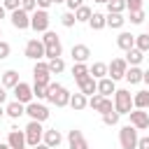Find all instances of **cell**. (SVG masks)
<instances>
[{
  "label": "cell",
  "instance_id": "cell-55",
  "mask_svg": "<svg viewBox=\"0 0 149 149\" xmlns=\"http://www.w3.org/2000/svg\"><path fill=\"white\" fill-rule=\"evenodd\" d=\"M0 37H2V28H0Z\"/></svg>",
  "mask_w": 149,
  "mask_h": 149
},
{
  "label": "cell",
  "instance_id": "cell-19",
  "mask_svg": "<svg viewBox=\"0 0 149 149\" xmlns=\"http://www.w3.org/2000/svg\"><path fill=\"white\" fill-rule=\"evenodd\" d=\"M116 47H119V49H123V51H130V49L135 47V35H130V33L121 30V33H119V37H116Z\"/></svg>",
  "mask_w": 149,
  "mask_h": 149
},
{
  "label": "cell",
  "instance_id": "cell-29",
  "mask_svg": "<svg viewBox=\"0 0 149 149\" xmlns=\"http://www.w3.org/2000/svg\"><path fill=\"white\" fill-rule=\"evenodd\" d=\"M142 58H144V51H140L137 47H133L130 51H126V61H128V65H140Z\"/></svg>",
  "mask_w": 149,
  "mask_h": 149
},
{
  "label": "cell",
  "instance_id": "cell-49",
  "mask_svg": "<svg viewBox=\"0 0 149 149\" xmlns=\"http://www.w3.org/2000/svg\"><path fill=\"white\" fill-rule=\"evenodd\" d=\"M5 14H7V9H5V5H0V21L5 19Z\"/></svg>",
  "mask_w": 149,
  "mask_h": 149
},
{
  "label": "cell",
  "instance_id": "cell-7",
  "mask_svg": "<svg viewBox=\"0 0 149 149\" xmlns=\"http://www.w3.org/2000/svg\"><path fill=\"white\" fill-rule=\"evenodd\" d=\"M33 79H35V84H44V86H49V84H51L49 63H44V61H35V65H33Z\"/></svg>",
  "mask_w": 149,
  "mask_h": 149
},
{
  "label": "cell",
  "instance_id": "cell-6",
  "mask_svg": "<svg viewBox=\"0 0 149 149\" xmlns=\"http://www.w3.org/2000/svg\"><path fill=\"white\" fill-rule=\"evenodd\" d=\"M26 114H28L33 121H47L51 112H49V107H47V105H42L40 100H33V102H28V105H26Z\"/></svg>",
  "mask_w": 149,
  "mask_h": 149
},
{
  "label": "cell",
  "instance_id": "cell-32",
  "mask_svg": "<svg viewBox=\"0 0 149 149\" xmlns=\"http://www.w3.org/2000/svg\"><path fill=\"white\" fill-rule=\"evenodd\" d=\"M123 9H128L126 0H109L107 2V14H123Z\"/></svg>",
  "mask_w": 149,
  "mask_h": 149
},
{
  "label": "cell",
  "instance_id": "cell-15",
  "mask_svg": "<svg viewBox=\"0 0 149 149\" xmlns=\"http://www.w3.org/2000/svg\"><path fill=\"white\" fill-rule=\"evenodd\" d=\"M70 54H72V61L74 63H88V58H91V49L86 44H72Z\"/></svg>",
  "mask_w": 149,
  "mask_h": 149
},
{
  "label": "cell",
  "instance_id": "cell-16",
  "mask_svg": "<svg viewBox=\"0 0 149 149\" xmlns=\"http://www.w3.org/2000/svg\"><path fill=\"white\" fill-rule=\"evenodd\" d=\"M7 144H9L12 149H23V147H26V133L19 130V128H12L9 135H7Z\"/></svg>",
  "mask_w": 149,
  "mask_h": 149
},
{
  "label": "cell",
  "instance_id": "cell-38",
  "mask_svg": "<svg viewBox=\"0 0 149 149\" xmlns=\"http://www.w3.org/2000/svg\"><path fill=\"white\" fill-rule=\"evenodd\" d=\"M61 23H63L65 28H72V26L77 23V16H74V12H65V14L61 16Z\"/></svg>",
  "mask_w": 149,
  "mask_h": 149
},
{
  "label": "cell",
  "instance_id": "cell-10",
  "mask_svg": "<svg viewBox=\"0 0 149 149\" xmlns=\"http://www.w3.org/2000/svg\"><path fill=\"white\" fill-rule=\"evenodd\" d=\"M9 21H12V26L16 30H26V28H30V12H26L23 7H19V9H14L9 14Z\"/></svg>",
  "mask_w": 149,
  "mask_h": 149
},
{
  "label": "cell",
  "instance_id": "cell-52",
  "mask_svg": "<svg viewBox=\"0 0 149 149\" xmlns=\"http://www.w3.org/2000/svg\"><path fill=\"white\" fill-rule=\"evenodd\" d=\"M93 2H100V5H107L109 0H93Z\"/></svg>",
  "mask_w": 149,
  "mask_h": 149
},
{
  "label": "cell",
  "instance_id": "cell-1",
  "mask_svg": "<svg viewBox=\"0 0 149 149\" xmlns=\"http://www.w3.org/2000/svg\"><path fill=\"white\" fill-rule=\"evenodd\" d=\"M70 98H72V93H70L65 86H61V84H56V81H51V84L47 86V100H49L51 105L65 107V105H70Z\"/></svg>",
  "mask_w": 149,
  "mask_h": 149
},
{
  "label": "cell",
  "instance_id": "cell-46",
  "mask_svg": "<svg viewBox=\"0 0 149 149\" xmlns=\"http://www.w3.org/2000/svg\"><path fill=\"white\" fill-rule=\"evenodd\" d=\"M137 149H149V135H147V137H140V140H137Z\"/></svg>",
  "mask_w": 149,
  "mask_h": 149
},
{
  "label": "cell",
  "instance_id": "cell-2",
  "mask_svg": "<svg viewBox=\"0 0 149 149\" xmlns=\"http://www.w3.org/2000/svg\"><path fill=\"white\" fill-rule=\"evenodd\" d=\"M114 109L119 114H130V109H135L130 91H126V88H116L114 91Z\"/></svg>",
  "mask_w": 149,
  "mask_h": 149
},
{
  "label": "cell",
  "instance_id": "cell-14",
  "mask_svg": "<svg viewBox=\"0 0 149 149\" xmlns=\"http://www.w3.org/2000/svg\"><path fill=\"white\" fill-rule=\"evenodd\" d=\"M68 144H70V149H91L88 142H86V137H84V133L77 130V128H72L68 133Z\"/></svg>",
  "mask_w": 149,
  "mask_h": 149
},
{
  "label": "cell",
  "instance_id": "cell-31",
  "mask_svg": "<svg viewBox=\"0 0 149 149\" xmlns=\"http://www.w3.org/2000/svg\"><path fill=\"white\" fill-rule=\"evenodd\" d=\"M123 23H126L123 14H107V26H109V28L121 30V28H123Z\"/></svg>",
  "mask_w": 149,
  "mask_h": 149
},
{
  "label": "cell",
  "instance_id": "cell-12",
  "mask_svg": "<svg viewBox=\"0 0 149 149\" xmlns=\"http://www.w3.org/2000/svg\"><path fill=\"white\" fill-rule=\"evenodd\" d=\"M14 100H19V102H23V105H28V102H33V86L30 84H26V81H19L14 88Z\"/></svg>",
  "mask_w": 149,
  "mask_h": 149
},
{
  "label": "cell",
  "instance_id": "cell-34",
  "mask_svg": "<svg viewBox=\"0 0 149 149\" xmlns=\"http://www.w3.org/2000/svg\"><path fill=\"white\" fill-rule=\"evenodd\" d=\"M42 42H44V47H58V44H61V37H58L54 30H47L44 37H42Z\"/></svg>",
  "mask_w": 149,
  "mask_h": 149
},
{
  "label": "cell",
  "instance_id": "cell-54",
  "mask_svg": "<svg viewBox=\"0 0 149 149\" xmlns=\"http://www.w3.org/2000/svg\"><path fill=\"white\" fill-rule=\"evenodd\" d=\"M2 114H5V109H2V105H0V119H2Z\"/></svg>",
  "mask_w": 149,
  "mask_h": 149
},
{
  "label": "cell",
  "instance_id": "cell-17",
  "mask_svg": "<svg viewBox=\"0 0 149 149\" xmlns=\"http://www.w3.org/2000/svg\"><path fill=\"white\" fill-rule=\"evenodd\" d=\"M77 84H79V91H81L84 95H88V98H91L93 93H98V79H95V77H91V74H88L86 79L77 81Z\"/></svg>",
  "mask_w": 149,
  "mask_h": 149
},
{
  "label": "cell",
  "instance_id": "cell-13",
  "mask_svg": "<svg viewBox=\"0 0 149 149\" xmlns=\"http://www.w3.org/2000/svg\"><path fill=\"white\" fill-rule=\"evenodd\" d=\"M130 126H135L137 130H147L149 128V112L147 109H130Z\"/></svg>",
  "mask_w": 149,
  "mask_h": 149
},
{
  "label": "cell",
  "instance_id": "cell-42",
  "mask_svg": "<svg viewBox=\"0 0 149 149\" xmlns=\"http://www.w3.org/2000/svg\"><path fill=\"white\" fill-rule=\"evenodd\" d=\"M142 2L144 0H126V7L128 12H135V9H142Z\"/></svg>",
  "mask_w": 149,
  "mask_h": 149
},
{
  "label": "cell",
  "instance_id": "cell-3",
  "mask_svg": "<svg viewBox=\"0 0 149 149\" xmlns=\"http://www.w3.org/2000/svg\"><path fill=\"white\" fill-rule=\"evenodd\" d=\"M137 140H140V135H137V128L135 126H123L121 130H119V144H121V149H137Z\"/></svg>",
  "mask_w": 149,
  "mask_h": 149
},
{
  "label": "cell",
  "instance_id": "cell-47",
  "mask_svg": "<svg viewBox=\"0 0 149 149\" xmlns=\"http://www.w3.org/2000/svg\"><path fill=\"white\" fill-rule=\"evenodd\" d=\"M5 100H7V88H5V86H0V105H2Z\"/></svg>",
  "mask_w": 149,
  "mask_h": 149
},
{
  "label": "cell",
  "instance_id": "cell-28",
  "mask_svg": "<svg viewBox=\"0 0 149 149\" xmlns=\"http://www.w3.org/2000/svg\"><path fill=\"white\" fill-rule=\"evenodd\" d=\"M88 70H91V77H95V79L107 77V63H102V61H95L93 65H88Z\"/></svg>",
  "mask_w": 149,
  "mask_h": 149
},
{
  "label": "cell",
  "instance_id": "cell-24",
  "mask_svg": "<svg viewBox=\"0 0 149 149\" xmlns=\"http://www.w3.org/2000/svg\"><path fill=\"white\" fill-rule=\"evenodd\" d=\"M88 26H91L93 30H102V28L107 26V14H102V12H93V16L88 19Z\"/></svg>",
  "mask_w": 149,
  "mask_h": 149
},
{
  "label": "cell",
  "instance_id": "cell-51",
  "mask_svg": "<svg viewBox=\"0 0 149 149\" xmlns=\"http://www.w3.org/2000/svg\"><path fill=\"white\" fill-rule=\"evenodd\" d=\"M0 149H12V147H9L7 142H0Z\"/></svg>",
  "mask_w": 149,
  "mask_h": 149
},
{
  "label": "cell",
  "instance_id": "cell-27",
  "mask_svg": "<svg viewBox=\"0 0 149 149\" xmlns=\"http://www.w3.org/2000/svg\"><path fill=\"white\" fill-rule=\"evenodd\" d=\"M133 105L137 109H149V91H137L133 95Z\"/></svg>",
  "mask_w": 149,
  "mask_h": 149
},
{
  "label": "cell",
  "instance_id": "cell-53",
  "mask_svg": "<svg viewBox=\"0 0 149 149\" xmlns=\"http://www.w3.org/2000/svg\"><path fill=\"white\" fill-rule=\"evenodd\" d=\"M51 2H54V5H58V2H65V0H51Z\"/></svg>",
  "mask_w": 149,
  "mask_h": 149
},
{
  "label": "cell",
  "instance_id": "cell-44",
  "mask_svg": "<svg viewBox=\"0 0 149 149\" xmlns=\"http://www.w3.org/2000/svg\"><path fill=\"white\" fill-rule=\"evenodd\" d=\"M68 2V7H70V12H74V9H79L81 5H84V0H65Z\"/></svg>",
  "mask_w": 149,
  "mask_h": 149
},
{
  "label": "cell",
  "instance_id": "cell-37",
  "mask_svg": "<svg viewBox=\"0 0 149 149\" xmlns=\"http://www.w3.org/2000/svg\"><path fill=\"white\" fill-rule=\"evenodd\" d=\"M144 19H147L144 9H135V12H130V23H133V26H140V23H144Z\"/></svg>",
  "mask_w": 149,
  "mask_h": 149
},
{
  "label": "cell",
  "instance_id": "cell-50",
  "mask_svg": "<svg viewBox=\"0 0 149 149\" xmlns=\"http://www.w3.org/2000/svg\"><path fill=\"white\" fill-rule=\"evenodd\" d=\"M142 81H144V84L149 86V70H144V77H142Z\"/></svg>",
  "mask_w": 149,
  "mask_h": 149
},
{
  "label": "cell",
  "instance_id": "cell-20",
  "mask_svg": "<svg viewBox=\"0 0 149 149\" xmlns=\"http://www.w3.org/2000/svg\"><path fill=\"white\" fill-rule=\"evenodd\" d=\"M142 77H144V70H140V65H128L126 77H123V79H126L128 84H133V86H135V84H140V81H142Z\"/></svg>",
  "mask_w": 149,
  "mask_h": 149
},
{
  "label": "cell",
  "instance_id": "cell-45",
  "mask_svg": "<svg viewBox=\"0 0 149 149\" xmlns=\"http://www.w3.org/2000/svg\"><path fill=\"white\" fill-rule=\"evenodd\" d=\"M35 2H37V9H49V7L54 5L51 0H35Z\"/></svg>",
  "mask_w": 149,
  "mask_h": 149
},
{
  "label": "cell",
  "instance_id": "cell-48",
  "mask_svg": "<svg viewBox=\"0 0 149 149\" xmlns=\"http://www.w3.org/2000/svg\"><path fill=\"white\" fill-rule=\"evenodd\" d=\"M33 149H51V147H49V144H44V142H40V144H35Z\"/></svg>",
  "mask_w": 149,
  "mask_h": 149
},
{
  "label": "cell",
  "instance_id": "cell-36",
  "mask_svg": "<svg viewBox=\"0 0 149 149\" xmlns=\"http://www.w3.org/2000/svg\"><path fill=\"white\" fill-rule=\"evenodd\" d=\"M119 116H121V114H119L116 109H112V112L102 114V123H105V126H116V123H119Z\"/></svg>",
  "mask_w": 149,
  "mask_h": 149
},
{
  "label": "cell",
  "instance_id": "cell-22",
  "mask_svg": "<svg viewBox=\"0 0 149 149\" xmlns=\"http://www.w3.org/2000/svg\"><path fill=\"white\" fill-rule=\"evenodd\" d=\"M5 114H7V116H12V119H19V116H23V114H26V105H23V102H19V100H12V102L5 107Z\"/></svg>",
  "mask_w": 149,
  "mask_h": 149
},
{
  "label": "cell",
  "instance_id": "cell-25",
  "mask_svg": "<svg viewBox=\"0 0 149 149\" xmlns=\"http://www.w3.org/2000/svg\"><path fill=\"white\" fill-rule=\"evenodd\" d=\"M88 74H91V70H88L86 63H74V65H72V77H74V81H81V79H86Z\"/></svg>",
  "mask_w": 149,
  "mask_h": 149
},
{
  "label": "cell",
  "instance_id": "cell-5",
  "mask_svg": "<svg viewBox=\"0 0 149 149\" xmlns=\"http://www.w3.org/2000/svg\"><path fill=\"white\" fill-rule=\"evenodd\" d=\"M49 12L47 9H35L33 14H30V28L35 30V33H47L49 30Z\"/></svg>",
  "mask_w": 149,
  "mask_h": 149
},
{
  "label": "cell",
  "instance_id": "cell-39",
  "mask_svg": "<svg viewBox=\"0 0 149 149\" xmlns=\"http://www.w3.org/2000/svg\"><path fill=\"white\" fill-rule=\"evenodd\" d=\"M33 95L37 100H47V86L44 84H33Z\"/></svg>",
  "mask_w": 149,
  "mask_h": 149
},
{
  "label": "cell",
  "instance_id": "cell-4",
  "mask_svg": "<svg viewBox=\"0 0 149 149\" xmlns=\"http://www.w3.org/2000/svg\"><path fill=\"white\" fill-rule=\"evenodd\" d=\"M26 144L28 147H35V144H40L42 142V137H44V128H42V121H33L30 119V123L26 126Z\"/></svg>",
  "mask_w": 149,
  "mask_h": 149
},
{
  "label": "cell",
  "instance_id": "cell-43",
  "mask_svg": "<svg viewBox=\"0 0 149 149\" xmlns=\"http://www.w3.org/2000/svg\"><path fill=\"white\" fill-rule=\"evenodd\" d=\"M21 7H23L26 12H35V9H37V2H35V0H21Z\"/></svg>",
  "mask_w": 149,
  "mask_h": 149
},
{
  "label": "cell",
  "instance_id": "cell-33",
  "mask_svg": "<svg viewBox=\"0 0 149 149\" xmlns=\"http://www.w3.org/2000/svg\"><path fill=\"white\" fill-rule=\"evenodd\" d=\"M47 63H49V72H51V74H61V72L65 70V61H63V58H49Z\"/></svg>",
  "mask_w": 149,
  "mask_h": 149
},
{
  "label": "cell",
  "instance_id": "cell-8",
  "mask_svg": "<svg viewBox=\"0 0 149 149\" xmlns=\"http://www.w3.org/2000/svg\"><path fill=\"white\" fill-rule=\"evenodd\" d=\"M88 107H91L93 112H100V114H107V112H112V109H114V102H112L109 98H105V95H100V93H93V95L88 98Z\"/></svg>",
  "mask_w": 149,
  "mask_h": 149
},
{
  "label": "cell",
  "instance_id": "cell-40",
  "mask_svg": "<svg viewBox=\"0 0 149 149\" xmlns=\"http://www.w3.org/2000/svg\"><path fill=\"white\" fill-rule=\"evenodd\" d=\"M9 54H12V47H9V42H5V40H0V61H5V58H9Z\"/></svg>",
  "mask_w": 149,
  "mask_h": 149
},
{
  "label": "cell",
  "instance_id": "cell-21",
  "mask_svg": "<svg viewBox=\"0 0 149 149\" xmlns=\"http://www.w3.org/2000/svg\"><path fill=\"white\" fill-rule=\"evenodd\" d=\"M42 142H44V144H49L51 149H56V147L63 142V135H61L56 128H49V130H44V137H42Z\"/></svg>",
  "mask_w": 149,
  "mask_h": 149
},
{
  "label": "cell",
  "instance_id": "cell-35",
  "mask_svg": "<svg viewBox=\"0 0 149 149\" xmlns=\"http://www.w3.org/2000/svg\"><path fill=\"white\" fill-rule=\"evenodd\" d=\"M135 47L140 51H149V33H142V35H135Z\"/></svg>",
  "mask_w": 149,
  "mask_h": 149
},
{
  "label": "cell",
  "instance_id": "cell-41",
  "mask_svg": "<svg viewBox=\"0 0 149 149\" xmlns=\"http://www.w3.org/2000/svg\"><path fill=\"white\" fill-rule=\"evenodd\" d=\"M2 5H5V9L14 12V9H19V7H21V0H2Z\"/></svg>",
  "mask_w": 149,
  "mask_h": 149
},
{
  "label": "cell",
  "instance_id": "cell-26",
  "mask_svg": "<svg viewBox=\"0 0 149 149\" xmlns=\"http://www.w3.org/2000/svg\"><path fill=\"white\" fill-rule=\"evenodd\" d=\"M19 84V72L16 70H5L2 72V86L5 88H14Z\"/></svg>",
  "mask_w": 149,
  "mask_h": 149
},
{
  "label": "cell",
  "instance_id": "cell-56",
  "mask_svg": "<svg viewBox=\"0 0 149 149\" xmlns=\"http://www.w3.org/2000/svg\"><path fill=\"white\" fill-rule=\"evenodd\" d=\"M23 149H26V147H23Z\"/></svg>",
  "mask_w": 149,
  "mask_h": 149
},
{
  "label": "cell",
  "instance_id": "cell-11",
  "mask_svg": "<svg viewBox=\"0 0 149 149\" xmlns=\"http://www.w3.org/2000/svg\"><path fill=\"white\" fill-rule=\"evenodd\" d=\"M126 70H128V61L126 58H114L107 65V77H112L114 81H119V79L126 77Z\"/></svg>",
  "mask_w": 149,
  "mask_h": 149
},
{
  "label": "cell",
  "instance_id": "cell-18",
  "mask_svg": "<svg viewBox=\"0 0 149 149\" xmlns=\"http://www.w3.org/2000/svg\"><path fill=\"white\" fill-rule=\"evenodd\" d=\"M114 91H116V81H114L112 77H102V79H98V93H100V95L109 98Z\"/></svg>",
  "mask_w": 149,
  "mask_h": 149
},
{
  "label": "cell",
  "instance_id": "cell-23",
  "mask_svg": "<svg viewBox=\"0 0 149 149\" xmlns=\"http://www.w3.org/2000/svg\"><path fill=\"white\" fill-rule=\"evenodd\" d=\"M70 107H72L74 112H81L84 107H88V95H84L81 91H79V93H72V98H70Z\"/></svg>",
  "mask_w": 149,
  "mask_h": 149
},
{
  "label": "cell",
  "instance_id": "cell-30",
  "mask_svg": "<svg viewBox=\"0 0 149 149\" xmlns=\"http://www.w3.org/2000/svg\"><path fill=\"white\" fill-rule=\"evenodd\" d=\"M74 16H77V23H88V19L93 16V9L86 7V5H81L79 9H74Z\"/></svg>",
  "mask_w": 149,
  "mask_h": 149
},
{
  "label": "cell",
  "instance_id": "cell-9",
  "mask_svg": "<svg viewBox=\"0 0 149 149\" xmlns=\"http://www.w3.org/2000/svg\"><path fill=\"white\" fill-rule=\"evenodd\" d=\"M23 54H26V58H30V61H42V58H44V42L37 40V37H35V40H28Z\"/></svg>",
  "mask_w": 149,
  "mask_h": 149
}]
</instances>
